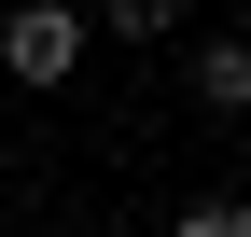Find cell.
<instances>
[{
    "instance_id": "cell-1",
    "label": "cell",
    "mask_w": 251,
    "mask_h": 237,
    "mask_svg": "<svg viewBox=\"0 0 251 237\" xmlns=\"http://www.w3.org/2000/svg\"><path fill=\"white\" fill-rule=\"evenodd\" d=\"M0 70L14 84H70L84 70V14L70 0H14V14H0Z\"/></svg>"
},
{
    "instance_id": "cell-2",
    "label": "cell",
    "mask_w": 251,
    "mask_h": 237,
    "mask_svg": "<svg viewBox=\"0 0 251 237\" xmlns=\"http://www.w3.org/2000/svg\"><path fill=\"white\" fill-rule=\"evenodd\" d=\"M196 98H209V112H251V56H237V42H196Z\"/></svg>"
},
{
    "instance_id": "cell-3",
    "label": "cell",
    "mask_w": 251,
    "mask_h": 237,
    "mask_svg": "<svg viewBox=\"0 0 251 237\" xmlns=\"http://www.w3.org/2000/svg\"><path fill=\"white\" fill-rule=\"evenodd\" d=\"M168 237H251V210H237V195H196V210H181Z\"/></svg>"
},
{
    "instance_id": "cell-4",
    "label": "cell",
    "mask_w": 251,
    "mask_h": 237,
    "mask_svg": "<svg viewBox=\"0 0 251 237\" xmlns=\"http://www.w3.org/2000/svg\"><path fill=\"white\" fill-rule=\"evenodd\" d=\"M168 14H181V0H112V28H126V42H168Z\"/></svg>"
}]
</instances>
